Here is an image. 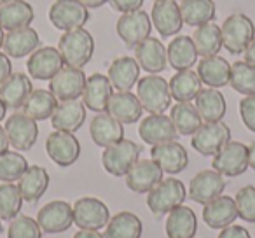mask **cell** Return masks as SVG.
<instances>
[{"instance_id":"6da1fadb","label":"cell","mask_w":255,"mask_h":238,"mask_svg":"<svg viewBox=\"0 0 255 238\" xmlns=\"http://www.w3.org/2000/svg\"><path fill=\"white\" fill-rule=\"evenodd\" d=\"M58 51H60L63 63L67 67L82 68L89 63L95 53V40L88 30L75 28L70 32H65L58 42Z\"/></svg>"},{"instance_id":"7a4b0ae2","label":"cell","mask_w":255,"mask_h":238,"mask_svg":"<svg viewBox=\"0 0 255 238\" xmlns=\"http://www.w3.org/2000/svg\"><path fill=\"white\" fill-rule=\"evenodd\" d=\"M187 198V189L184 182L178 179H163L159 184H156L147 195V205L150 212L156 217H161L164 214H170L173 209L184 205Z\"/></svg>"},{"instance_id":"3957f363","label":"cell","mask_w":255,"mask_h":238,"mask_svg":"<svg viewBox=\"0 0 255 238\" xmlns=\"http://www.w3.org/2000/svg\"><path fill=\"white\" fill-rule=\"evenodd\" d=\"M138 88V100L142 103L143 110L149 114H163L164 110L170 109L171 103V93H170V82L159 75H145L138 79L136 82Z\"/></svg>"},{"instance_id":"277c9868","label":"cell","mask_w":255,"mask_h":238,"mask_svg":"<svg viewBox=\"0 0 255 238\" xmlns=\"http://www.w3.org/2000/svg\"><path fill=\"white\" fill-rule=\"evenodd\" d=\"M220 33H222V47H226L231 54H241L254 40L255 25L248 16L236 12L224 19Z\"/></svg>"},{"instance_id":"5b68a950","label":"cell","mask_w":255,"mask_h":238,"mask_svg":"<svg viewBox=\"0 0 255 238\" xmlns=\"http://www.w3.org/2000/svg\"><path fill=\"white\" fill-rule=\"evenodd\" d=\"M142 147L133 140L123 139L114 146L105 147L102 154L103 168L114 177H126L131 167L140 160Z\"/></svg>"},{"instance_id":"8992f818","label":"cell","mask_w":255,"mask_h":238,"mask_svg":"<svg viewBox=\"0 0 255 238\" xmlns=\"http://www.w3.org/2000/svg\"><path fill=\"white\" fill-rule=\"evenodd\" d=\"M74 210V224L81 230H102L110 221V210L102 200L86 196L79 198L72 207Z\"/></svg>"},{"instance_id":"52a82bcc","label":"cell","mask_w":255,"mask_h":238,"mask_svg":"<svg viewBox=\"0 0 255 238\" xmlns=\"http://www.w3.org/2000/svg\"><path fill=\"white\" fill-rule=\"evenodd\" d=\"M227 142H231V128L222 121L203 123L191 140L201 156H215Z\"/></svg>"},{"instance_id":"ba28073f","label":"cell","mask_w":255,"mask_h":238,"mask_svg":"<svg viewBox=\"0 0 255 238\" xmlns=\"http://www.w3.org/2000/svg\"><path fill=\"white\" fill-rule=\"evenodd\" d=\"M49 19L54 28L70 32L89 21V11L77 0H56L49 9Z\"/></svg>"},{"instance_id":"9c48e42d","label":"cell","mask_w":255,"mask_h":238,"mask_svg":"<svg viewBox=\"0 0 255 238\" xmlns=\"http://www.w3.org/2000/svg\"><path fill=\"white\" fill-rule=\"evenodd\" d=\"M213 170L224 177H238L248 168V146L241 142H227L219 153L213 156Z\"/></svg>"},{"instance_id":"30bf717a","label":"cell","mask_w":255,"mask_h":238,"mask_svg":"<svg viewBox=\"0 0 255 238\" xmlns=\"http://www.w3.org/2000/svg\"><path fill=\"white\" fill-rule=\"evenodd\" d=\"M5 133H7L9 144L16 151H30L37 142L39 137V126L37 121L26 116L25 112H16L5 121Z\"/></svg>"},{"instance_id":"8fae6325","label":"cell","mask_w":255,"mask_h":238,"mask_svg":"<svg viewBox=\"0 0 255 238\" xmlns=\"http://www.w3.org/2000/svg\"><path fill=\"white\" fill-rule=\"evenodd\" d=\"M86 79L88 77L82 72V68L67 67L65 65L49 81V91L56 96L58 102L79 100V96H82V91H84Z\"/></svg>"},{"instance_id":"7c38bea8","label":"cell","mask_w":255,"mask_h":238,"mask_svg":"<svg viewBox=\"0 0 255 238\" xmlns=\"http://www.w3.org/2000/svg\"><path fill=\"white\" fill-rule=\"evenodd\" d=\"M226 184L227 182L224 179V175L219 174L217 170H203L191 179L187 196L192 202L206 205V203L222 196Z\"/></svg>"},{"instance_id":"4fadbf2b","label":"cell","mask_w":255,"mask_h":238,"mask_svg":"<svg viewBox=\"0 0 255 238\" xmlns=\"http://www.w3.org/2000/svg\"><path fill=\"white\" fill-rule=\"evenodd\" d=\"M37 223L40 230L47 235H60L74 224V210L67 202H49L37 214Z\"/></svg>"},{"instance_id":"5bb4252c","label":"cell","mask_w":255,"mask_h":238,"mask_svg":"<svg viewBox=\"0 0 255 238\" xmlns=\"http://www.w3.org/2000/svg\"><path fill=\"white\" fill-rule=\"evenodd\" d=\"M46 151L58 167H70L81 156V144L74 133L54 130L46 140Z\"/></svg>"},{"instance_id":"9a60e30c","label":"cell","mask_w":255,"mask_h":238,"mask_svg":"<svg viewBox=\"0 0 255 238\" xmlns=\"http://www.w3.org/2000/svg\"><path fill=\"white\" fill-rule=\"evenodd\" d=\"M150 28L152 21L143 11L124 12L117 21V35L128 47H136L142 40L150 37Z\"/></svg>"},{"instance_id":"2e32d148","label":"cell","mask_w":255,"mask_h":238,"mask_svg":"<svg viewBox=\"0 0 255 238\" xmlns=\"http://www.w3.org/2000/svg\"><path fill=\"white\" fill-rule=\"evenodd\" d=\"M63 67V58H61L60 51L53 46L39 47L30 54L28 61H26L30 77L37 79V81H51Z\"/></svg>"},{"instance_id":"e0dca14e","label":"cell","mask_w":255,"mask_h":238,"mask_svg":"<svg viewBox=\"0 0 255 238\" xmlns=\"http://www.w3.org/2000/svg\"><path fill=\"white\" fill-rule=\"evenodd\" d=\"M150 21L156 26L159 35L164 37V39L177 35L182 30V25H184L180 4H177L175 0H157L152 7Z\"/></svg>"},{"instance_id":"ac0fdd59","label":"cell","mask_w":255,"mask_h":238,"mask_svg":"<svg viewBox=\"0 0 255 238\" xmlns=\"http://www.w3.org/2000/svg\"><path fill=\"white\" fill-rule=\"evenodd\" d=\"M138 133L142 140L149 146H159L164 142H171L177 139V130L173 126L170 116L164 114H150V116L143 117L140 123Z\"/></svg>"},{"instance_id":"d6986e66","label":"cell","mask_w":255,"mask_h":238,"mask_svg":"<svg viewBox=\"0 0 255 238\" xmlns=\"http://www.w3.org/2000/svg\"><path fill=\"white\" fill-rule=\"evenodd\" d=\"M150 156L161 167V170L166 172L170 175L180 174L187 168L189 165V154L182 144L177 140L171 142H164L159 146H152L150 149Z\"/></svg>"},{"instance_id":"ffe728a7","label":"cell","mask_w":255,"mask_h":238,"mask_svg":"<svg viewBox=\"0 0 255 238\" xmlns=\"http://www.w3.org/2000/svg\"><path fill=\"white\" fill-rule=\"evenodd\" d=\"M161 167L154 160H138L126 174V184L133 193H149L156 184L163 181Z\"/></svg>"},{"instance_id":"44dd1931","label":"cell","mask_w":255,"mask_h":238,"mask_svg":"<svg viewBox=\"0 0 255 238\" xmlns=\"http://www.w3.org/2000/svg\"><path fill=\"white\" fill-rule=\"evenodd\" d=\"M142 103H140L138 96L133 95L131 91H117L112 93L109 103H107V114L116 117L117 121L123 125H133V123L140 121L142 117Z\"/></svg>"},{"instance_id":"7402d4cb","label":"cell","mask_w":255,"mask_h":238,"mask_svg":"<svg viewBox=\"0 0 255 238\" xmlns=\"http://www.w3.org/2000/svg\"><path fill=\"white\" fill-rule=\"evenodd\" d=\"M135 60L138 61L140 68H143L149 74L157 75L168 65L166 47H164V44L159 39L147 37L145 40H142L135 47Z\"/></svg>"},{"instance_id":"603a6c76","label":"cell","mask_w":255,"mask_h":238,"mask_svg":"<svg viewBox=\"0 0 255 238\" xmlns=\"http://www.w3.org/2000/svg\"><path fill=\"white\" fill-rule=\"evenodd\" d=\"M114 93V86L110 79L103 74H93L86 79L84 91H82V103L86 109L100 114L107 110L110 96Z\"/></svg>"},{"instance_id":"cb8c5ba5","label":"cell","mask_w":255,"mask_h":238,"mask_svg":"<svg viewBox=\"0 0 255 238\" xmlns=\"http://www.w3.org/2000/svg\"><path fill=\"white\" fill-rule=\"evenodd\" d=\"M86 121V105L81 100H68L58 103L56 110L51 116V125L58 132L75 133Z\"/></svg>"},{"instance_id":"d4e9b609","label":"cell","mask_w":255,"mask_h":238,"mask_svg":"<svg viewBox=\"0 0 255 238\" xmlns=\"http://www.w3.org/2000/svg\"><path fill=\"white\" fill-rule=\"evenodd\" d=\"M238 219V207L231 196H219L206 203L203 209V221L212 230H224Z\"/></svg>"},{"instance_id":"484cf974","label":"cell","mask_w":255,"mask_h":238,"mask_svg":"<svg viewBox=\"0 0 255 238\" xmlns=\"http://www.w3.org/2000/svg\"><path fill=\"white\" fill-rule=\"evenodd\" d=\"M89 133L96 146L109 147L124 139V126L110 114L100 112L93 117L91 125H89Z\"/></svg>"},{"instance_id":"4316f807","label":"cell","mask_w":255,"mask_h":238,"mask_svg":"<svg viewBox=\"0 0 255 238\" xmlns=\"http://www.w3.org/2000/svg\"><path fill=\"white\" fill-rule=\"evenodd\" d=\"M33 91V84L30 81V77L21 72L11 74L5 82H2L0 86V98L5 103L7 109H23L25 102L28 100V96Z\"/></svg>"},{"instance_id":"83f0119b","label":"cell","mask_w":255,"mask_h":238,"mask_svg":"<svg viewBox=\"0 0 255 238\" xmlns=\"http://www.w3.org/2000/svg\"><path fill=\"white\" fill-rule=\"evenodd\" d=\"M112 86L117 91H131L140 79V65L131 56H119L110 63L109 75Z\"/></svg>"},{"instance_id":"f1b7e54d","label":"cell","mask_w":255,"mask_h":238,"mask_svg":"<svg viewBox=\"0 0 255 238\" xmlns=\"http://www.w3.org/2000/svg\"><path fill=\"white\" fill-rule=\"evenodd\" d=\"M49 188V174L39 165H30L26 172L18 181V189L23 196V202L37 203Z\"/></svg>"},{"instance_id":"f546056e","label":"cell","mask_w":255,"mask_h":238,"mask_svg":"<svg viewBox=\"0 0 255 238\" xmlns=\"http://www.w3.org/2000/svg\"><path fill=\"white\" fill-rule=\"evenodd\" d=\"M40 46L39 33L32 26L12 30L4 39V51L9 58H25Z\"/></svg>"},{"instance_id":"4dcf8cb0","label":"cell","mask_w":255,"mask_h":238,"mask_svg":"<svg viewBox=\"0 0 255 238\" xmlns=\"http://www.w3.org/2000/svg\"><path fill=\"white\" fill-rule=\"evenodd\" d=\"M198 75L203 84H206L208 88H222L229 84L231 65L226 58H220L219 54L201 58V61L198 63Z\"/></svg>"},{"instance_id":"1f68e13d","label":"cell","mask_w":255,"mask_h":238,"mask_svg":"<svg viewBox=\"0 0 255 238\" xmlns=\"http://www.w3.org/2000/svg\"><path fill=\"white\" fill-rule=\"evenodd\" d=\"M35 18L33 7L25 0H12L9 4L0 5V28L2 30H18L30 26Z\"/></svg>"},{"instance_id":"d6a6232c","label":"cell","mask_w":255,"mask_h":238,"mask_svg":"<svg viewBox=\"0 0 255 238\" xmlns=\"http://www.w3.org/2000/svg\"><path fill=\"white\" fill-rule=\"evenodd\" d=\"M166 54L170 67L175 68L177 72L189 70L191 67H194L199 56L198 51H196L194 40H192V37L187 35L175 37L170 42V46L166 47Z\"/></svg>"},{"instance_id":"836d02e7","label":"cell","mask_w":255,"mask_h":238,"mask_svg":"<svg viewBox=\"0 0 255 238\" xmlns=\"http://www.w3.org/2000/svg\"><path fill=\"white\" fill-rule=\"evenodd\" d=\"M196 231H198V217L191 207L180 205L168 214V238H194Z\"/></svg>"},{"instance_id":"e575fe53","label":"cell","mask_w":255,"mask_h":238,"mask_svg":"<svg viewBox=\"0 0 255 238\" xmlns=\"http://www.w3.org/2000/svg\"><path fill=\"white\" fill-rule=\"evenodd\" d=\"M196 109L205 123H217L222 121L226 116L227 103L224 95L215 88H205L196 96Z\"/></svg>"},{"instance_id":"d590c367","label":"cell","mask_w":255,"mask_h":238,"mask_svg":"<svg viewBox=\"0 0 255 238\" xmlns=\"http://www.w3.org/2000/svg\"><path fill=\"white\" fill-rule=\"evenodd\" d=\"M143 224L133 212H119L109 221L105 238H142Z\"/></svg>"},{"instance_id":"8d00e7d4","label":"cell","mask_w":255,"mask_h":238,"mask_svg":"<svg viewBox=\"0 0 255 238\" xmlns=\"http://www.w3.org/2000/svg\"><path fill=\"white\" fill-rule=\"evenodd\" d=\"M201 79L194 70H180L170 79V93L171 98L177 102H191L201 91Z\"/></svg>"},{"instance_id":"74e56055","label":"cell","mask_w":255,"mask_h":238,"mask_svg":"<svg viewBox=\"0 0 255 238\" xmlns=\"http://www.w3.org/2000/svg\"><path fill=\"white\" fill-rule=\"evenodd\" d=\"M170 117L178 135H194L203 125L198 109L191 102H177V105L171 107Z\"/></svg>"},{"instance_id":"f35d334b","label":"cell","mask_w":255,"mask_h":238,"mask_svg":"<svg viewBox=\"0 0 255 238\" xmlns=\"http://www.w3.org/2000/svg\"><path fill=\"white\" fill-rule=\"evenodd\" d=\"M180 12L185 25L198 28L215 19L217 7L213 0H184L180 4Z\"/></svg>"},{"instance_id":"ab89813d","label":"cell","mask_w":255,"mask_h":238,"mask_svg":"<svg viewBox=\"0 0 255 238\" xmlns=\"http://www.w3.org/2000/svg\"><path fill=\"white\" fill-rule=\"evenodd\" d=\"M56 107L58 100L53 93L47 91V89H33L32 95L28 96V100L23 105V112L35 121H44V119L53 116Z\"/></svg>"},{"instance_id":"60d3db41","label":"cell","mask_w":255,"mask_h":238,"mask_svg":"<svg viewBox=\"0 0 255 238\" xmlns=\"http://www.w3.org/2000/svg\"><path fill=\"white\" fill-rule=\"evenodd\" d=\"M192 40H194L198 54L203 58L215 56V54L222 49V33H220V26H217L213 21L198 26V28L194 30Z\"/></svg>"},{"instance_id":"b9f144b4","label":"cell","mask_w":255,"mask_h":238,"mask_svg":"<svg viewBox=\"0 0 255 238\" xmlns=\"http://www.w3.org/2000/svg\"><path fill=\"white\" fill-rule=\"evenodd\" d=\"M23 207V196L18 186L12 182L0 184V219L12 221L19 216Z\"/></svg>"},{"instance_id":"7bdbcfd3","label":"cell","mask_w":255,"mask_h":238,"mask_svg":"<svg viewBox=\"0 0 255 238\" xmlns=\"http://www.w3.org/2000/svg\"><path fill=\"white\" fill-rule=\"evenodd\" d=\"M229 84L234 91L245 96L255 95V67L248 65L247 61H236L231 65Z\"/></svg>"},{"instance_id":"ee69618b","label":"cell","mask_w":255,"mask_h":238,"mask_svg":"<svg viewBox=\"0 0 255 238\" xmlns=\"http://www.w3.org/2000/svg\"><path fill=\"white\" fill-rule=\"evenodd\" d=\"M28 168V161L18 151H5L0 154V182H16Z\"/></svg>"},{"instance_id":"f6af8a7d","label":"cell","mask_w":255,"mask_h":238,"mask_svg":"<svg viewBox=\"0 0 255 238\" xmlns=\"http://www.w3.org/2000/svg\"><path fill=\"white\" fill-rule=\"evenodd\" d=\"M7 238H42V230L37 219H32L30 216H18L9 226Z\"/></svg>"},{"instance_id":"bcb514c9","label":"cell","mask_w":255,"mask_h":238,"mask_svg":"<svg viewBox=\"0 0 255 238\" xmlns=\"http://www.w3.org/2000/svg\"><path fill=\"white\" fill-rule=\"evenodd\" d=\"M236 207L238 216L247 223H255V188L254 186H245L236 193Z\"/></svg>"},{"instance_id":"7dc6e473","label":"cell","mask_w":255,"mask_h":238,"mask_svg":"<svg viewBox=\"0 0 255 238\" xmlns=\"http://www.w3.org/2000/svg\"><path fill=\"white\" fill-rule=\"evenodd\" d=\"M240 116L243 125L255 133V95L245 96L240 102Z\"/></svg>"},{"instance_id":"c3c4849f","label":"cell","mask_w":255,"mask_h":238,"mask_svg":"<svg viewBox=\"0 0 255 238\" xmlns=\"http://www.w3.org/2000/svg\"><path fill=\"white\" fill-rule=\"evenodd\" d=\"M112 9L119 12H133V11H140L143 5V0H109Z\"/></svg>"},{"instance_id":"681fc988","label":"cell","mask_w":255,"mask_h":238,"mask_svg":"<svg viewBox=\"0 0 255 238\" xmlns=\"http://www.w3.org/2000/svg\"><path fill=\"white\" fill-rule=\"evenodd\" d=\"M219 238H252V237L247 228L238 226V224H231V226L224 228V230L220 231Z\"/></svg>"},{"instance_id":"f907efd6","label":"cell","mask_w":255,"mask_h":238,"mask_svg":"<svg viewBox=\"0 0 255 238\" xmlns=\"http://www.w3.org/2000/svg\"><path fill=\"white\" fill-rule=\"evenodd\" d=\"M11 74H12L11 60H9V56L5 53H0V86H2V82L7 81Z\"/></svg>"},{"instance_id":"816d5d0a","label":"cell","mask_w":255,"mask_h":238,"mask_svg":"<svg viewBox=\"0 0 255 238\" xmlns=\"http://www.w3.org/2000/svg\"><path fill=\"white\" fill-rule=\"evenodd\" d=\"M245 61H247L248 65H252V67H255V37H254V40L248 44L247 49H245Z\"/></svg>"},{"instance_id":"f5cc1de1","label":"cell","mask_w":255,"mask_h":238,"mask_svg":"<svg viewBox=\"0 0 255 238\" xmlns=\"http://www.w3.org/2000/svg\"><path fill=\"white\" fill-rule=\"evenodd\" d=\"M74 238H105V237L100 235L98 231H95V230H79L77 233L74 235Z\"/></svg>"},{"instance_id":"db71d44e","label":"cell","mask_w":255,"mask_h":238,"mask_svg":"<svg viewBox=\"0 0 255 238\" xmlns=\"http://www.w3.org/2000/svg\"><path fill=\"white\" fill-rule=\"evenodd\" d=\"M79 4L84 5L86 9H96V7H102L103 4H107L109 0H77Z\"/></svg>"},{"instance_id":"11a10c76","label":"cell","mask_w":255,"mask_h":238,"mask_svg":"<svg viewBox=\"0 0 255 238\" xmlns=\"http://www.w3.org/2000/svg\"><path fill=\"white\" fill-rule=\"evenodd\" d=\"M9 139H7V133H5V128L0 126V154H4L5 151L9 149Z\"/></svg>"},{"instance_id":"9f6ffc18","label":"cell","mask_w":255,"mask_h":238,"mask_svg":"<svg viewBox=\"0 0 255 238\" xmlns=\"http://www.w3.org/2000/svg\"><path fill=\"white\" fill-rule=\"evenodd\" d=\"M248 167H252L255 170V142L252 146H248Z\"/></svg>"},{"instance_id":"6f0895ef","label":"cell","mask_w":255,"mask_h":238,"mask_svg":"<svg viewBox=\"0 0 255 238\" xmlns=\"http://www.w3.org/2000/svg\"><path fill=\"white\" fill-rule=\"evenodd\" d=\"M5 112H7V107H5V103L2 102V98H0V121L5 117Z\"/></svg>"},{"instance_id":"680465c9","label":"cell","mask_w":255,"mask_h":238,"mask_svg":"<svg viewBox=\"0 0 255 238\" xmlns=\"http://www.w3.org/2000/svg\"><path fill=\"white\" fill-rule=\"evenodd\" d=\"M4 39H5V33L4 30L0 28V47H4Z\"/></svg>"},{"instance_id":"91938a15","label":"cell","mask_w":255,"mask_h":238,"mask_svg":"<svg viewBox=\"0 0 255 238\" xmlns=\"http://www.w3.org/2000/svg\"><path fill=\"white\" fill-rule=\"evenodd\" d=\"M9 2H12V0H0V5H4V4H9Z\"/></svg>"},{"instance_id":"94428289","label":"cell","mask_w":255,"mask_h":238,"mask_svg":"<svg viewBox=\"0 0 255 238\" xmlns=\"http://www.w3.org/2000/svg\"><path fill=\"white\" fill-rule=\"evenodd\" d=\"M0 231H2V219H0Z\"/></svg>"}]
</instances>
